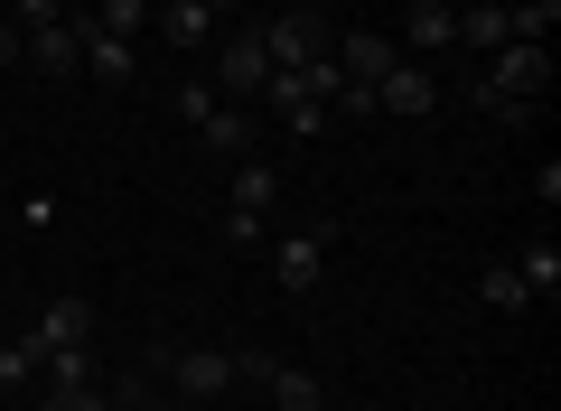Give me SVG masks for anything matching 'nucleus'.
<instances>
[{"label": "nucleus", "mask_w": 561, "mask_h": 411, "mask_svg": "<svg viewBox=\"0 0 561 411\" xmlns=\"http://www.w3.org/2000/svg\"><path fill=\"white\" fill-rule=\"evenodd\" d=\"M150 384H169L179 402H216L234 384V346H150Z\"/></svg>", "instance_id": "1"}, {"label": "nucleus", "mask_w": 561, "mask_h": 411, "mask_svg": "<svg viewBox=\"0 0 561 411\" xmlns=\"http://www.w3.org/2000/svg\"><path fill=\"white\" fill-rule=\"evenodd\" d=\"M84 28H94V10H84V20L20 28V66H28V76H76V66H84Z\"/></svg>", "instance_id": "2"}, {"label": "nucleus", "mask_w": 561, "mask_h": 411, "mask_svg": "<svg viewBox=\"0 0 561 411\" xmlns=\"http://www.w3.org/2000/svg\"><path fill=\"white\" fill-rule=\"evenodd\" d=\"M262 76H272V47H262V28H234V38L216 47V103H253Z\"/></svg>", "instance_id": "3"}, {"label": "nucleus", "mask_w": 561, "mask_h": 411, "mask_svg": "<svg viewBox=\"0 0 561 411\" xmlns=\"http://www.w3.org/2000/svg\"><path fill=\"white\" fill-rule=\"evenodd\" d=\"M262 47H272V66H319V57H337V28H328L319 10H280V20L262 28Z\"/></svg>", "instance_id": "4"}, {"label": "nucleus", "mask_w": 561, "mask_h": 411, "mask_svg": "<svg viewBox=\"0 0 561 411\" xmlns=\"http://www.w3.org/2000/svg\"><path fill=\"white\" fill-rule=\"evenodd\" d=\"M431 103H440V76H431L421 57H393V66L375 76V113H402V122H421Z\"/></svg>", "instance_id": "5"}, {"label": "nucleus", "mask_w": 561, "mask_h": 411, "mask_svg": "<svg viewBox=\"0 0 561 411\" xmlns=\"http://www.w3.org/2000/svg\"><path fill=\"white\" fill-rule=\"evenodd\" d=\"M486 84H505V94H524V103H542V94H552V57H542L534 38H505L496 57H486Z\"/></svg>", "instance_id": "6"}, {"label": "nucleus", "mask_w": 561, "mask_h": 411, "mask_svg": "<svg viewBox=\"0 0 561 411\" xmlns=\"http://www.w3.org/2000/svg\"><path fill=\"white\" fill-rule=\"evenodd\" d=\"M459 47V0H412L402 10V57H449Z\"/></svg>", "instance_id": "7"}, {"label": "nucleus", "mask_w": 561, "mask_h": 411, "mask_svg": "<svg viewBox=\"0 0 561 411\" xmlns=\"http://www.w3.org/2000/svg\"><path fill=\"white\" fill-rule=\"evenodd\" d=\"M319 253H328V225H300V235H280V290H319Z\"/></svg>", "instance_id": "8"}, {"label": "nucleus", "mask_w": 561, "mask_h": 411, "mask_svg": "<svg viewBox=\"0 0 561 411\" xmlns=\"http://www.w3.org/2000/svg\"><path fill=\"white\" fill-rule=\"evenodd\" d=\"M383 66H393V38H383V28H346L337 38V76L346 84H375Z\"/></svg>", "instance_id": "9"}, {"label": "nucleus", "mask_w": 561, "mask_h": 411, "mask_svg": "<svg viewBox=\"0 0 561 411\" xmlns=\"http://www.w3.org/2000/svg\"><path fill=\"white\" fill-rule=\"evenodd\" d=\"M150 20L169 28V47H216V10L206 0H150Z\"/></svg>", "instance_id": "10"}, {"label": "nucleus", "mask_w": 561, "mask_h": 411, "mask_svg": "<svg viewBox=\"0 0 561 411\" xmlns=\"http://www.w3.org/2000/svg\"><path fill=\"white\" fill-rule=\"evenodd\" d=\"M38 346H47V355H66V346H94V309H84V299H47V318H38Z\"/></svg>", "instance_id": "11"}, {"label": "nucleus", "mask_w": 561, "mask_h": 411, "mask_svg": "<svg viewBox=\"0 0 561 411\" xmlns=\"http://www.w3.org/2000/svg\"><path fill=\"white\" fill-rule=\"evenodd\" d=\"M197 140H206V150H216V159H253V122H243V103H216V113H206L197 122Z\"/></svg>", "instance_id": "12"}, {"label": "nucleus", "mask_w": 561, "mask_h": 411, "mask_svg": "<svg viewBox=\"0 0 561 411\" xmlns=\"http://www.w3.org/2000/svg\"><path fill=\"white\" fill-rule=\"evenodd\" d=\"M505 38H515V28H505V0H468V10H459V47H468V57H496Z\"/></svg>", "instance_id": "13"}, {"label": "nucleus", "mask_w": 561, "mask_h": 411, "mask_svg": "<svg viewBox=\"0 0 561 411\" xmlns=\"http://www.w3.org/2000/svg\"><path fill=\"white\" fill-rule=\"evenodd\" d=\"M262 392H272V411H328V384H319V374H300V365H272V384H262Z\"/></svg>", "instance_id": "14"}, {"label": "nucleus", "mask_w": 561, "mask_h": 411, "mask_svg": "<svg viewBox=\"0 0 561 411\" xmlns=\"http://www.w3.org/2000/svg\"><path fill=\"white\" fill-rule=\"evenodd\" d=\"M515 281H524V299H561V253H552V243H524Z\"/></svg>", "instance_id": "15"}, {"label": "nucleus", "mask_w": 561, "mask_h": 411, "mask_svg": "<svg viewBox=\"0 0 561 411\" xmlns=\"http://www.w3.org/2000/svg\"><path fill=\"white\" fill-rule=\"evenodd\" d=\"M272 196H280L272 159H234V196H225V206H243V216H262V206H272Z\"/></svg>", "instance_id": "16"}, {"label": "nucleus", "mask_w": 561, "mask_h": 411, "mask_svg": "<svg viewBox=\"0 0 561 411\" xmlns=\"http://www.w3.org/2000/svg\"><path fill=\"white\" fill-rule=\"evenodd\" d=\"M84 66H94L103 84H131L140 57H131V38H103V28H84Z\"/></svg>", "instance_id": "17"}, {"label": "nucleus", "mask_w": 561, "mask_h": 411, "mask_svg": "<svg viewBox=\"0 0 561 411\" xmlns=\"http://www.w3.org/2000/svg\"><path fill=\"white\" fill-rule=\"evenodd\" d=\"M38 365H47L38 328H28V336H10V346H0V392H20V384H28V374H38Z\"/></svg>", "instance_id": "18"}, {"label": "nucleus", "mask_w": 561, "mask_h": 411, "mask_svg": "<svg viewBox=\"0 0 561 411\" xmlns=\"http://www.w3.org/2000/svg\"><path fill=\"white\" fill-rule=\"evenodd\" d=\"M468 103H478V113H496V122H534V113H542V103L505 94V84H486V76H468Z\"/></svg>", "instance_id": "19"}, {"label": "nucleus", "mask_w": 561, "mask_h": 411, "mask_svg": "<svg viewBox=\"0 0 561 411\" xmlns=\"http://www.w3.org/2000/svg\"><path fill=\"white\" fill-rule=\"evenodd\" d=\"M94 28L103 38H140L150 28V0H94Z\"/></svg>", "instance_id": "20"}, {"label": "nucleus", "mask_w": 561, "mask_h": 411, "mask_svg": "<svg viewBox=\"0 0 561 411\" xmlns=\"http://www.w3.org/2000/svg\"><path fill=\"white\" fill-rule=\"evenodd\" d=\"M478 299H486V309H524V281H515V262H486V272H478Z\"/></svg>", "instance_id": "21"}, {"label": "nucleus", "mask_w": 561, "mask_h": 411, "mask_svg": "<svg viewBox=\"0 0 561 411\" xmlns=\"http://www.w3.org/2000/svg\"><path fill=\"white\" fill-rule=\"evenodd\" d=\"M38 411H113V392H47Z\"/></svg>", "instance_id": "22"}, {"label": "nucleus", "mask_w": 561, "mask_h": 411, "mask_svg": "<svg viewBox=\"0 0 561 411\" xmlns=\"http://www.w3.org/2000/svg\"><path fill=\"white\" fill-rule=\"evenodd\" d=\"M0 66H20V28L10 20H0Z\"/></svg>", "instance_id": "23"}, {"label": "nucleus", "mask_w": 561, "mask_h": 411, "mask_svg": "<svg viewBox=\"0 0 561 411\" xmlns=\"http://www.w3.org/2000/svg\"><path fill=\"white\" fill-rule=\"evenodd\" d=\"M47 10H57V20H84V10H94V0H47Z\"/></svg>", "instance_id": "24"}, {"label": "nucleus", "mask_w": 561, "mask_h": 411, "mask_svg": "<svg viewBox=\"0 0 561 411\" xmlns=\"http://www.w3.org/2000/svg\"><path fill=\"white\" fill-rule=\"evenodd\" d=\"M206 10H216V20H225V10H234V0H206Z\"/></svg>", "instance_id": "25"}]
</instances>
